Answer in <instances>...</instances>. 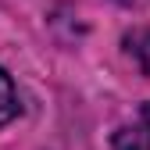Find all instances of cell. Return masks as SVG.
<instances>
[{
	"label": "cell",
	"instance_id": "1",
	"mask_svg": "<svg viewBox=\"0 0 150 150\" xmlns=\"http://www.w3.org/2000/svg\"><path fill=\"white\" fill-rule=\"evenodd\" d=\"M115 150H150V100L136 107V115L122 122L111 136Z\"/></svg>",
	"mask_w": 150,
	"mask_h": 150
},
{
	"label": "cell",
	"instance_id": "2",
	"mask_svg": "<svg viewBox=\"0 0 150 150\" xmlns=\"http://www.w3.org/2000/svg\"><path fill=\"white\" fill-rule=\"evenodd\" d=\"M122 47L125 54L132 57V64L150 79V25H136V29H129L122 36Z\"/></svg>",
	"mask_w": 150,
	"mask_h": 150
},
{
	"label": "cell",
	"instance_id": "3",
	"mask_svg": "<svg viewBox=\"0 0 150 150\" xmlns=\"http://www.w3.org/2000/svg\"><path fill=\"white\" fill-rule=\"evenodd\" d=\"M18 111H22V100H18V86L14 79L7 75V68L0 64V129L11 125L18 118Z\"/></svg>",
	"mask_w": 150,
	"mask_h": 150
}]
</instances>
